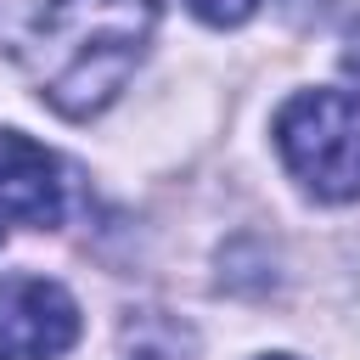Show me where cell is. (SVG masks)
Masks as SVG:
<instances>
[{
	"mask_svg": "<svg viewBox=\"0 0 360 360\" xmlns=\"http://www.w3.org/2000/svg\"><path fill=\"white\" fill-rule=\"evenodd\" d=\"M158 0H34L17 28V62L62 118H96L146 56Z\"/></svg>",
	"mask_w": 360,
	"mask_h": 360,
	"instance_id": "1",
	"label": "cell"
},
{
	"mask_svg": "<svg viewBox=\"0 0 360 360\" xmlns=\"http://www.w3.org/2000/svg\"><path fill=\"white\" fill-rule=\"evenodd\" d=\"M281 163L321 202L360 197V96L354 90H304L276 112Z\"/></svg>",
	"mask_w": 360,
	"mask_h": 360,
	"instance_id": "2",
	"label": "cell"
},
{
	"mask_svg": "<svg viewBox=\"0 0 360 360\" xmlns=\"http://www.w3.org/2000/svg\"><path fill=\"white\" fill-rule=\"evenodd\" d=\"M79 343V304L45 276L0 281V360H56Z\"/></svg>",
	"mask_w": 360,
	"mask_h": 360,
	"instance_id": "3",
	"label": "cell"
},
{
	"mask_svg": "<svg viewBox=\"0 0 360 360\" xmlns=\"http://www.w3.org/2000/svg\"><path fill=\"white\" fill-rule=\"evenodd\" d=\"M0 219L17 225L62 219V163L17 129H0Z\"/></svg>",
	"mask_w": 360,
	"mask_h": 360,
	"instance_id": "4",
	"label": "cell"
},
{
	"mask_svg": "<svg viewBox=\"0 0 360 360\" xmlns=\"http://www.w3.org/2000/svg\"><path fill=\"white\" fill-rule=\"evenodd\" d=\"M202 22H214V28H236V22H248L253 17V6L259 0H186Z\"/></svg>",
	"mask_w": 360,
	"mask_h": 360,
	"instance_id": "5",
	"label": "cell"
},
{
	"mask_svg": "<svg viewBox=\"0 0 360 360\" xmlns=\"http://www.w3.org/2000/svg\"><path fill=\"white\" fill-rule=\"evenodd\" d=\"M276 360H287V354H276Z\"/></svg>",
	"mask_w": 360,
	"mask_h": 360,
	"instance_id": "6",
	"label": "cell"
}]
</instances>
